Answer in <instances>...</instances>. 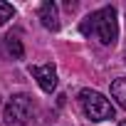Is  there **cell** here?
<instances>
[{
    "instance_id": "obj_1",
    "label": "cell",
    "mask_w": 126,
    "mask_h": 126,
    "mask_svg": "<svg viewBox=\"0 0 126 126\" xmlns=\"http://www.w3.org/2000/svg\"><path fill=\"white\" fill-rule=\"evenodd\" d=\"M82 35H94L101 45H114L119 37V20H116V8L106 5L99 8L96 13H92L84 22H82Z\"/></svg>"
},
{
    "instance_id": "obj_2",
    "label": "cell",
    "mask_w": 126,
    "mask_h": 126,
    "mask_svg": "<svg viewBox=\"0 0 126 126\" xmlns=\"http://www.w3.org/2000/svg\"><path fill=\"white\" fill-rule=\"evenodd\" d=\"M79 106L89 121H106L114 119V104L96 89H82L79 92Z\"/></svg>"
},
{
    "instance_id": "obj_3",
    "label": "cell",
    "mask_w": 126,
    "mask_h": 126,
    "mask_svg": "<svg viewBox=\"0 0 126 126\" xmlns=\"http://www.w3.org/2000/svg\"><path fill=\"white\" fill-rule=\"evenodd\" d=\"M32 99L27 94H15L8 104H5V124H15V126H22L32 119Z\"/></svg>"
},
{
    "instance_id": "obj_4",
    "label": "cell",
    "mask_w": 126,
    "mask_h": 126,
    "mask_svg": "<svg viewBox=\"0 0 126 126\" xmlns=\"http://www.w3.org/2000/svg\"><path fill=\"white\" fill-rule=\"evenodd\" d=\"M30 74L37 79L42 92L52 94L57 89V69H54V64H35V67H30Z\"/></svg>"
},
{
    "instance_id": "obj_5",
    "label": "cell",
    "mask_w": 126,
    "mask_h": 126,
    "mask_svg": "<svg viewBox=\"0 0 126 126\" xmlns=\"http://www.w3.org/2000/svg\"><path fill=\"white\" fill-rule=\"evenodd\" d=\"M37 15H40V20H42V25H45L47 30H52V32L59 30V13H57V5L52 3V0H47V3L40 5Z\"/></svg>"
},
{
    "instance_id": "obj_6",
    "label": "cell",
    "mask_w": 126,
    "mask_h": 126,
    "mask_svg": "<svg viewBox=\"0 0 126 126\" xmlns=\"http://www.w3.org/2000/svg\"><path fill=\"white\" fill-rule=\"evenodd\" d=\"M5 49H8V54L13 57V59H22L25 57V47H22V40L17 37V35H8L5 37Z\"/></svg>"
},
{
    "instance_id": "obj_7",
    "label": "cell",
    "mask_w": 126,
    "mask_h": 126,
    "mask_svg": "<svg viewBox=\"0 0 126 126\" xmlns=\"http://www.w3.org/2000/svg\"><path fill=\"white\" fill-rule=\"evenodd\" d=\"M111 96L119 101L121 109H126V79H114L111 82Z\"/></svg>"
},
{
    "instance_id": "obj_8",
    "label": "cell",
    "mask_w": 126,
    "mask_h": 126,
    "mask_svg": "<svg viewBox=\"0 0 126 126\" xmlns=\"http://www.w3.org/2000/svg\"><path fill=\"white\" fill-rule=\"evenodd\" d=\"M15 17V8L10 3H5V0H0V25H5Z\"/></svg>"
},
{
    "instance_id": "obj_9",
    "label": "cell",
    "mask_w": 126,
    "mask_h": 126,
    "mask_svg": "<svg viewBox=\"0 0 126 126\" xmlns=\"http://www.w3.org/2000/svg\"><path fill=\"white\" fill-rule=\"evenodd\" d=\"M119 126H126V121H121V124H119Z\"/></svg>"
}]
</instances>
